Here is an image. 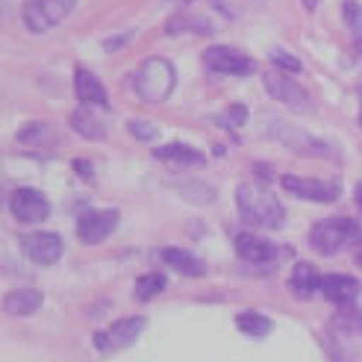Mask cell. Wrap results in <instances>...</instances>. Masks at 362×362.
<instances>
[{
  "label": "cell",
  "instance_id": "obj_9",
  "mask_svg": "<svg viewBox=\"0 0 362 362\" xmlns=\"http://www.w3.org/2000/svg\"><path fill=\"white\" fill-rule=\"evenodd\" d=\"M204 59L212 71H218V74H233V77H247L257 71V62L250 57H245L242 50L236 47H227V45H215L204 53Z\"/></svg>",
  "mask_w": 362,
  "mask_h": 362
},
{
  "label": "cell",
  "instance_id": "obj_20",
  "mask_svg": "<svg viewBox=\"0 0 362 362\" xmlns=\"http://www.w3.org/2000/svg\"><path fill=\"white\" fill-rule=\"evenodd\" d=\"M159 162H174V165H204V153L189 148V144H180V141H171V144H162L153 153Z\"/></svg>",
  "mask_w": 362,
  "mask_h": 362
},
{
  "label": "cell",
  "instance_id": "obj_32",
  "mask_svg": "<svg viewBox=\"0 0 362 362\" xmlns=\"http://www.w3.org/2000/svg\"><path fill=\"white\" fill-rule=\"evenodd\" d=\"M354 259H356V265L362 268V239H359V242L354 245Z\"/></svg>",
  "mask_w": 362,
  "mask_h": 362
},
{
  "label": "cell",
  "instance_id": "obj_31",
  "mask_svg": "<svg viewBox=\"0 0 362 362\" xmlns=\"http://www.w3.org/2000/svg\"><path fill=\"white\" fill-rule=\"evenodd\" d=\"M127 39H130V35H112L110 42H103V47L106 50H115V47H124L127 45Z\"/></svg>",
  "mask_w": 362,
  "mask_h": 362
},
{
  "label": "cell",
  "instance_id": "obj_10",
  "mask_svg": "<svg viewBox=\"0 0 362 362\" xmlns=\"http://www.w3.org/2000/svg\"><path fill=\"white\" fill-rule=\"evenodd\" d=\"M9 209L15 215V221H21V224H42L50 215L47 197L35 189H15L9 197Z\"/></svg>",
  "mask_w": 362,
  "mask_h": 362
},
{
  "label": "cell",
  "instance_id": "obj_35",
  "mask_svg": "<svg viewBox=\"0 0 362 362\" xmlns=\"http://www.w3.org/2000/svg\"><path fill=\"white\" fill-rule=\"evenodd\" d=\"M180 4H189V0H180Z\"/></svg>",
  "mask_w": 362,
  "mask_h": 362
},
{
  "label": "cell",
  "instance_id": "obj_23",
  "mask_svg": "<svg viewBox=\"0 0 362 362\" xmlns=\"http://www.w3.org/2000/svg\"><path fill=\"white\" fill-rule=\"evenodd\" d=\"M212 33V27L206 24V21H201L197 15H174L171 21L165 24V33H171V35H177V33Z\"/></svg>",
  "mask_w": 362,
  "mask_h": 362
},
{
  "label": "cell",
  "instance_id": "obj_6",
  "mask_svg": "<svg viewBox=\"0 0 362 362\" xmlns=\"http://www.w3.org/2000/svg\"><path fill=\"white\" fill-rule=\"evenodd\" d=\"M141 330H144V318H139V315H130V318H121V321H115L110 330H100V333H95V348L100 351V354H112V351H124V348H130L133 341L141 336Z\"/></svg>",
  "mask_w": 362,
  "mask_h": 362
},
{
  "label": "cell",
  "instance_id": "obj_7",
  "mask_svg": "<svg viewBox=\"0 0 362 362\" xmlns=\"http://www.w3.org/2000/svg\"><path fill=\"white\" fill-rule=\"evenodd\" d=\"M118 221H121L118 209H88L77 221V236L86 245H100L115 233Z\"/></svg>",
  "mask_w": 362,
  "mask_h": 362
},
{
  "label": "cell",
  "instance_id": "obj_5",
  "mask_svg": "<svg viewBox=\"0 0 362 362\" xmlns=\"http://www.w3.org/2000/svg\"><path fill=\"white\" fill-rule=\"evenodd\" d=\"M280 183H283V189L288 194L303 197V201H315V204H333V201H339V194H341V183H339V180H318V177L286 174Z\"/></svg>",
  "mask_w": 362,
  "mask_h": 362
},
{
  "label": "cell",
  "instance_id": "obj_11",
  "mask_svg": "<svg viewBox=\"0 0 362 362\" xmlns=\"http://www.w3.org/2000/svg\"><path fill=\"white\" fill-rule=\"evenodd\" d=\"M283 250L286 247L257 236V233H239L236 236V253L250 265H274L283 257Z\"/></svg>",
  "mask_w": 362,
  "mask_h": 362
},
{
  "label": "cell",
  "instance_id": "obj_3",
  "mask_svg": "<svg viewBox=\"0 0 362 362\" xmlns=\"http://www.w3.org/2000/svg\"><path fill=\"white\" fill-rule=\"evenodd\" d=\"M359 239H362V230L351 218H324L310 233L313 247L318 253H324V257H333V253H339L341 247L356 245Z\"/></svg>",
  "mask_w": 362,
  "mask_h": 362
},
{
  "label": "cell",
  "instance_id": "obj_13",
  "mask_svg": "<svg viewBox=\"0 0 362 362\" xmlns=\"http://www.w3.org/2000/svg\"><path fill=\"white\" fill-rule=\"evenodd\" d=\"M71 127L88 141H103L106 139V115H103V106H86L80 103L74 112H71Z\"/></svg>",
  "mask_w": 362,
  "mask_h": 362
},
{
  "label": "cell",
  "instance_id": "obj_30",
  "mask_svg": "<svg viewBox=\"0 0 362 362\" xmlns=\"http://www.w3.org/2000/svg\"><path fill=\"white\" fill-rule=\"evenodd\" d=\"M218 121H221V124H227V127H242V124L247 121V110H245L242 103H236V106H230L227 115H224V118H218Z\"/></svg>",
  "mask_w": 362,
  "mask_h": 362
},
{
  "label": "cell",
  "instance_id": "obj_22",
  "mask_svg": "<svg viewBox=\"0 0 362 362\" xmlns=\"http://www.w3.org/2000/svg\"><path fill=\"white\" fill-rule=\"evenodd\" d=\"M236 324H239L242 333H247V336H253V339H262V336L271 333V318H265V315H259V313H242V315L236 318Z\"/></svg>",
  "mask_w": 362,
  "mask_h": 362
},
{
  "label": "cell",
  "instance_id": "obj_4",
  "mask_svg": "<svg viewBox=\"0 0 362 362\" xmlns=\"http://www.w3.org/2000/svg\"><path fill=\"white\" fill-rule=\"evenodd\" d=\"M74 6H77V0H27L24 24L33 33H47L53 27H59L74 12Z\"/></svg>",
  "mask_w": 362,
  "mask_h": 362
},
{
  "label": "cell",
  "instance_id": "obj_25",
  "mask_svg": "<svg viewBox=\"0 0 362 362\" xmlns=\"http://www.w3.org/2000/svg\"><path fill=\"white\" fill-rule=\"evenodd\" d=\"M333 327L339 333H359L362 336V313L354 306H341V313L333 318Z\"/></svg>",
  "mask_w": 362,
  "mask_h": 362
},
{
  "label": "cell",
  "instance_id": "obj_26",
  "mask_svg": "<svg viewBox=\"0 0 362 362\" xmlns=\"http://www.w3.org/2000/svg\"><path fill=\"white\" fill-rule=\"evenodd\" d=\"M180 194L189 197L192 204H212V201H215V189H209V186H204V183L183 186V189H180Z\"/></svg>",
  "mask_w": 362,
  "mask_h": 362
},
{
  "label": "cell",
  "instance_id": "obj_28",
  "mask_svg": "<svg viewBox=\"0 0 362 362\" xmlns=\"http://www.w3.org/2000/svg\"><path fill=\"white\" fill-rule=\"evenodd\" d=\"M127 130H130L139 141H151V139H156V127H153L151 121H139V118H133L130 124H127Z\"/></svg>",
  "mask_w": 362,
  "mask_h": 362
},
{
  "label": "cell",
  "instance_id": "obj_27",
  "mask_svg": "<svg viewBox=\"0 0 362 362\" xmlns=\"http://www.w3.org/2000/svg\"><path fill=\"white\" fill-rule=\"evenodd\" d=\"M271 62H274L277 68H283V71H288V74H300V71H303L300 59L288 57V53H283V50H271Z\"/></svg>",
  "mask_w": 362,
  "mask_h": 362
},
{
  "label": "cell",
  "instance_id": "obj_36",
  "mask_svg": "<svg viewBox=\"0 0 362 362\" xmlns=\"http://www.w3.org/2000/svg\"><path fill=\"white\" fill-rule=\"evenodd\" d=\"M359 124H362V112H359Z\"/></svg>",
  "mask_w": 362,
  "mask_h": 362
},
{
  "label": "cell",
  "instance_id": "obj_21",
  "mask_svg": "<svg viewBox=\"0 0 362 362\" xmlns=\"http://www.w3.org/2000/svg\"><path fill=\"white\" fill-rule=\"evenodd\" d=\"M53 139V130L47 124H27V127H21V130H18V141L21 144H27V148H42V144H47Z\"/></svg>",
  "mask_w": 362,
  "mask_h": 362
},
{
  "label": "cell",
  "instance_id": "obj_14",
  "mask_svg": "<svg viewBox=\"0 0 362 362\" xmlns=\"http://www.w3.org/2000/svg\"><path fill=\"white\" fill-rule=\"evenodd\" d=\"M318 292L327 298L330 303L351 306V303L356 300V295H359V280H354V277H348V274H324Z\"/></svg>",
  "mask_w": 362,
  "mask_h": 362
},
{
  "label": "cell",
  "instance_id": "obj_18",
  "mask_svg": "<svg viewBox=\"0 0 362 362\" xmlns=\"http://www.w3.org/2000/svg\"><path fill=\"white\" fill-rule=\"evenodd\" d=\"M288 288L298 295V298H313L318 288H321V274L315 271L313 262H298L295 271H292V277H288Z\"/></svg>",
  "mask_w": 362,
  "mask_h": 362
},
{
  "label": "cell",
  "instance_id": "obj_2",
  "mask_svg": "<svg viewBox=\"0 0 362 362\" xmlns=\"http://www.w3.org/2000/svg\"><path fill=\"white\" fill-rule=\"evenodd\" d=\"M136 95L148 103H162L177 86V71L168 59L162 57H151L144 59L141 68L136 71Z\"/></svg>",
  "mask_w": 362,
  "mask_h": 362
},
{
  "label": "cell",
  "instance_id": "obj_33",
  "mask_svg": "<svg viewBox=\"0 0 362 362\" xmlns=\"http://www.w3.org/2000/svg\"><path fill=\"white\" fill-rule=\"evenodd\" d=\"M300 4H303L306 9H315V6H318V0H300Z\"/></svg>",
  "mask_w": 362,
  "mask_h": 362
},
{
  "label": "cell",
  "instance_id": "obj_29",
  "mask_svg": "<svg viewBox=\"0 0 362 362\" xmlns=\"http://www.w3.org/2000/svg\"><path fill=\"white\" fill-rule=\"evenodd\" d=\"M341 12H345L348 27H351L356 35H362V6H359V4H354V0H348V4L341 6Z\"/></svg>",
  "mask_w": 362,
  "mask_h": 362
},
{
  "label": "cell",
  "instance_id": "obj_8",
  "mask_svg": "<svg viewBox=\"0 0 362 362\" xmlns=\"http://www.w3.org/2000/svg\"><path fill=\"white\" fill-rule=\"evenodd\" d=\"M265 92L274 100L286 103L288 110H295V112H306L313 106L310 95H306L292 77H286L283 71H268L265 74Z\"/></svg>",
  "mask_w": 362,
  "mask_h": 362
},
{
  "label": "cell",
  "instance_id": "obj_19",
  "mask_svg": "<svg viewBox=\"0 0 362 362\" xmlns=\"http://www.w3.org/2000/svg\"><path fill=\"white\" fill-rule=\"evenodd\" d=\"M162 262H165L168 268H174V271H180V274H186V277H201L206 271V265L197 259L194 253H189L183 247H165L162 250Z\"/></svg>",
  "mask_w": 362,
  "mask_h": 362
},
{
  "label": "cell",
  "instance_id": "obj_34",
  "mask_svg": "<svg viewBox=\"0 0 362 362\" xmlns=\"http://www.w3.org/2000/svg\"><path fill=\"white\" fill-rule=\"evenodd\" d=\"M356 204H359V209H362V186H356Z\"/></svg>",
  "mask_w": 362,
  "mask_h": 362
},
{
  "label": "cell",
  "instance_id": "obj_15",
  "mask_svg": "<svg viewBox=\"0 0 362 362\" xmlns=\"http://www.w3.org/2000/svg\"><path fill=\"white\" fill-rule=\"evenodd\" d=\"M74 95L86 106H103V110H106V103H110V100H106L103 83L92 74V71H86V68H77V74H74Z\"/></svg>",
  "mask_w": 362,
  "mask_h": 362
},
{
  "label": "cell",
  "instance_id": "obj_1",
  "mask_svg": "<svg viewBox=\"0 0 362 362\" xmlns=\"http://www.w3.org/2000/svg\"><path fill=\"white\" fill-rule=\"evenodd\" d=\"M236 206L242 221L250 227H268L277 230L286 221V209L268 189L257 186V183H245L236 189Z\"/></svg>",
  "mask_w": 362,
  "mask_h": 362
},
{
  "label": "cell",
  "instance_id": "obj_24",
  "mask_svg": "<svg viewBox=\"0 0 362 362\" xmlns=\"http://www.w3.org/2000/svg\"><path fill=\"white\" fill-rule=\"evenodd\" d=\"M165 286H168V280L162 274H141L136 280V300H151L159 292H165Z\"/></svg>",
  "mask_w": 362,
  "mask_h": 362
},
{
  "label": "cell",
  "instance_id": "obj_12",
  "mask_svg": "<svg viewBox=\"0 0 362 362\" xmlns=\"http://www.w3.org/2000/svg\"><path fill=\"white\" fill-rule=\"evenodd\" d=\"M21 247L35 265H53L62 257V239L57 233H30L21 239Z\"/></svg>",
  "mask_w": 362,
  "mask_h": 362
},
{
  "label": "cell",
  "instance_id": "obj_17",
  "mask_svg": "<svg viewBox=\"0 0 362 362\" xmlns=\"http://www.w3.org/2000/svg\"><path fill=\"white\" fill-rule=\"evenodd\" d=\"M42 300L45 298H42L39 288H15V292H9L4 298V313L24 318V315H33L35 310H39Z\"/></svg>",
  "mask_w": 362,
  "mask_h": 362
},
{
  "label": "cell",
  "instance_id": "obj_16",
  "mask_svg": "<svg viewBox=\"0 0 362 362\" xmlns=\"http://www.w3.org/2000/svg\"><path fill=\"white\" fill-rule=\"evenodd\" d=\"M277 139L280 141H286L288 148H295L298 153H303V156H318V153H330V148L324 141H318V139H310L303 130H292L288 124H277Z\"/></svg>",
  "mask_w": 362,
  "mask_h": 362
}]
</instances>
